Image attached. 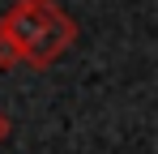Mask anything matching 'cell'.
<instances>
[{
  "mask_svg": "<svg viewBox=\"0 0 158 154\" xmlns=\"http://www.w3.org/2000/svg\"><path fill=\"white\" fill-rule=\"evenodd\" d=\"M56 13H60L56 0H13V4L4 9V17H0V30H4L13 43H22V47L30 51L43 39V30L52 26Z\"/></svg>",
  "mask_w": 158,
  "mask_h": 154,
  "instance_id": "1",
  "label": "cell"
},
{
  "mask_svg": "<svg viewBox=\"0 0 158 154\" xmlns=\"http://www.w3.org/2000/svg\"><path fill=\"white\" fill-rule=\"evenodd\" d=\"M73 43H77V22L60 9V13L52 17V26L43 30V39L26 51V64H30V69H52V64L73 47Z\"/></svg>",
  "mask_w": 158,
  "mask_h": 154,
  "instance_id": "2",
  "label": "cell"
},
{
  "mask_svg": "<svg viewBox=\"0 0 158 154\" xmlns=\"http://www.w3.org/2000/svg\"><path fill=\"white\" fill-rule=\"evenodd\" d=\"M4 137H9V116L0 111V146H4Z\"/></svg>",
  "mask_w": 158,
  "mask_h": 154,
  "instance_id": "4",
  "label": "cell"
},
{
  "mask_svg": "<svg viewBox=\"0 0 158 154\" xmlns=\"http://www.w3.org/2000/svg\"><path fill=\"white\" fill-rule=\"evenodd\" d=\"M17 64H26V47L0 30V69H17Z\"/></svg>",
  "mask_w": 158,
  "mask_h": 154,
  "instance_id": "3",
  "label": "cell"
}]
</instances>
